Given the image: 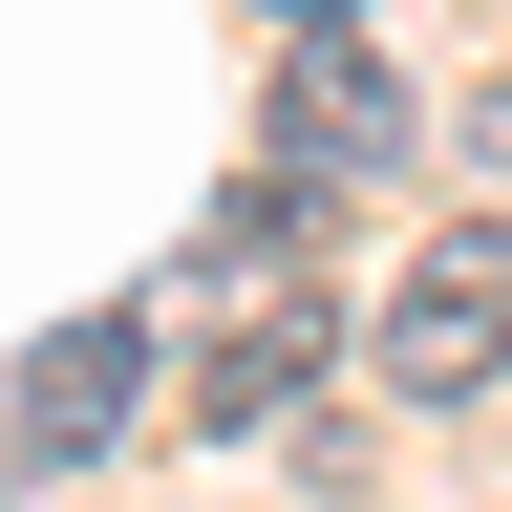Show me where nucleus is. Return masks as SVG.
Segmentation results:
<instances>
[{
	"mask_svg": "<svg viewBox=\"0 0 512 512\" xmlns=\"http://www.w3.org/2000/svg\"><path fill=\"white\" fill-rule=\"evenodd\" d=\"M363 363L406 384V406H470V384H512V235H427V278H384Z\"/></svg>",
	"mask_w": 512,
	"mask_h": 512,
	"instance_id": "1",
	"label": "nucleus"
},
{
	"mask_svg": "<svg viewBox=\"0 0 512 512\" xmlns=\"http://www.w3.org/2000/svg\"><path fill=\"white\" fill-rule=\"evenodd\" d=\"M278 171H299V192H363V171H406V86L363 64V22H320V43L278 64Z\"/></svg>",
	"mask_w": 512,
	"mask_h": 512,
	"instance_id": "2",
	"label": "nucleus"
},
{
	"mask_svg": "<svg viewBox=\"0 0 512 512\" xmlns=\"http://www.w3.org/2000/svg\"><path fill=\"white\" fill-rule=\"evenodd\" d=\"M128 406H150V342H128V320H64V342H22V384H0L22 448H107Z\"/></svg>",
	"mask_w": 512,
	"mask_h": 512,
	"instance_id": "3",
	"label": "nucleus"
},
{
	"mask_svg": "<svg viewBox=\"0 0 512 512\" xmlns=\"http://www.w3.org/2000/svg\"><path fill=\"white\" fill-rule=\"evenodd\" d=\"M299 384H320V320H299V299H256L235 342H214V384H192V406H214V427L256 448V427H299Z\"/></svg>",
	"mask_w": 512,
	"mask_h": 512,
	"instance_id": "4",
	"label": "nucleus"
},
{
	"mask_svg": "<svg viewBox=\"0 0 512 512\" xmlns=\"http://www.w3.org/2000/svg\"><path fill=\"white\" fill-rule=\"evenodd\" d=\"M256 22H299V43H320V22H363V0H256Z\"/></svg>",
	"mask_w": 512,
	"mask_h": 512,
	"instance_id": "5",
	"label": "nucleus"
},
{
	"mask_svg": "<svg viewBox=\"0 0 512 512\" xmlns=\"http://www.w3.org/2000/svg\"><path fill=\"white\" fill-rule=\"evenodd\" d=\"M470 128H491V171H512V86H491V107H470Z\"/></svg>",
	"mask_w": 512,
	"mask_h": 512,
	"instance_id": "6",
	"label": "nucleus"
}]
</instances>
